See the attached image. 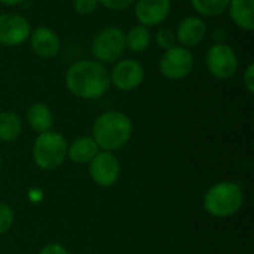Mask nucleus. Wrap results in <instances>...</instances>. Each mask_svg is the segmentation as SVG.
<instances>
[{
    "label": "nucleus",
    "instance_id": "f257e3e1",
    "mask_svg": "<svg viewBox=\"0 0 254 254\" xmlns=\"http://www.w3.org/2000/svg\"><path fill=\"white\" fill-rule=\"evenodd\" d=\"M68 91L83 100L103 97L110 88V73L97 60H80L71 64L65 73Z\"/></svg>",
    "mask_w": 254,
    "mask_h": 254
},
{
    "label": "nucleus",
    "instance_id": "f03ea898",
    "mask_svg": "<svg viewBox=\"0 0 254 254\" xmlns=\"http://www.w3.org/2000/svg\"><path fill=\"white\" fill-rule=\"evenodd\" d=\"M132 135L131 119L118 110H109L100 115L92 125V138L104 152L122 149Z\"/></svg>",
    "mask_w": 254,
    "mask_h": 254
},
{
    "label": "nucleus",
    "instance_id": "7ed1b4c3",
    "mask_svg": "<svg viewBox=\"0 0 254 254\" xmlns=\"http://www.w3.org/2000/svg\"><path fill=\"white\" fill-rule=\"evenodd\" d=\"M244 202V193L238 183L220 182L211 186L204 196L205 211L217 219H226L240 211Z\"/></svg>",
    "mask_w": 254,
    "mask_h": 254
},
{
    "label": "nucleus",
    "instance_id": "20e7f679",
    "mask_svg": "<svg viewBox=\"0 0 254 254\" xmlns=\"http://www.w3.org/2000/svg\"><path fill=\"white\" fill-rule=\"evenodd\" d=\"M68 144L57 131H46L37 135L33 146V159L40 170L51 171L63 165L67 158Z\"/></svg>",
    "mask_w": 254,
    "mask_h": 254
},
{
    "label": "nucleus",
    "instance_id": "39448f33",
    "mask_svg": "<svg viewBox=\"0 0 254 254\" xmlns=\"http://www.w3.org/2000/svg\"><path fill=\"white\" fill-rule=\"evenodd\" d=\"M91 49L98 63H116L127 49L125 33L118 27H106L95 34Z\"/></svg>",
    "mask_w": 254,
    "mask_h": 254
},
{
    "label": "nucleus",
    "instance_id": "423d86ee",
    "mask_svg": "<svg viewBox=\"0 0 254 254\" xmlns=\"http://www.w3.org/2000/svg\"><path fill=\"white\" fill-rule=\"evenodd\" d=\"M193 55L189 48L173 46L164 52L159 60V71L170 80L185 79L193 70Z\"/></svg>",
    "mask_w": 254,
    "mask_h": 254
},
{
    "label": "nucleus",
    "instance_id": "0eeeda50",
    "mask_svg": "<svg viewBox=\"0 0 254 254\" xmlns=\"http://www.w3.org/2000/svg\"><path fill=\"white\" fill-rule=\"evenodd\" d=\"M205 64L216 79L228 80L238 70V57L228 43H214L207 52Z\"/></svg>",
    "mask_w": 254,
    "mask_h": 254
},
{
    "label": "nucleus",
    "instance_id": "6e6552de",
    "mask_svg": "<svg viewBox=\"0 0 254 254\" xmlns=\"http://www.w3.org/2000/svg\"><path fill=\"white\" fill-rule=\"evenodd\" d=\"M89 174L95 185L112 188L121 177V164L112 152H98L89 162Z\"/></svg>",
    "mask_w": 254,
    "mask_h": 254
},
{
    "label": "nucleus",
    "instance_id": "1a4fd4ad",
    "mask_svg": "<svg viewBox=\"0 0 254 254\" xmlns=\"http://www.w3.org/2000/svg\"><path fill=\"white\" fill-rule=\"evenodd\" d=\"M144 80V68L143 65L131 58L119 60L112 73H110V83L119 91H134L137 89Z\"/></svg>",
    "mask_w": 254,
    "mask_h": 254
},
{
    "label": "nucleus",
    "instance_id": "9d476101",
    "mask_svg": "<svg viewBox=\"0 0 254 254\" xmlns=\"http://www.w3.org/2000/svg\"><path fill=\"white\" fill-rule=\"evenodd\" d=\"M31 34L30 22L18 13L0 15V45L18 46L24 43Z\"/></svg>",
    "mask_w": 254,
    "mask_h": 254
},
{
    "label": "nucleus",
    "instance_id": "9b49d317",
    "mask_svg": "<svg viewBox=\"0 0 254 254\" xmlns=\"http://www.w3.org/2000/svg\"><path fill=\"white\" fill-rule=\"evenodd\" d=\"M171 12V0H137L135 18L144 27L164 22Z\"/></svg>",
    "mask_w": 254,
    "mask_h": 254
},
{
    "label": "nucleus",
    "instance_id": "f8f14e48",
    "mask_svg": "<svg viewBox=\"0 0 254 254\" xmlns=\"http://www.w3.org/2000/svg\"><path fill=\"white\" fill-rule=\"evenodd\" d=\"M30 45L34 54L43 60H49L58 55L61 49V40L58 34L48 28V27H39L30 34Z\"/></svg>",
    "mask_w": 254,
    "mask_h": 254
},
{
    "label": "nucleus",
    "instance_id": "ddd939ff",
    "mask_svg": "<svg viewBox=\"0 0 254 254\" xmlns=\"http://www.w3.org/2000/svg\"><path fill=\"white\" fill-rule=\"evenodd\" d=\"M207 36V24L199 16L185 18L176 31L177 42L185 48H192L199 45Z\"/></svg>",
    "mask_w": 254,
    "mask_h": 254
},
{
    "label": "nucleus",
    "instance_id": "4468645a",
    "mask_svg": "<svg viewBox=\"0 0 254 254\" xmlns=\"http://www.w3.org/2000/svg\"><path fill=\"white\" fill-rule=\"evenodd\" d=\"M229 16L235 25L252 31L254 28V0H231Z\"/></svg>",
    "mask_w": 254,
    "mask_h": 254
},
{
    "label": "nucleus",
    "instance_id": "2eb2a0df",
    "mask_svg": "<svg viewBox=\"0 0 254 254\" xmlns=\"http://www.w3.org/2000/svg\"><path fill=\"white\" fill-rule=\"evenodd\" d=\"M98 152L100 147L92 137H80L68 146L67 156L76 164H89Z\"/></svg>",
    "mask_w": 254,
    "mask_h": 254
},
{
    "label": "nucleus",
    "instance_id": "dca6fc26",
    "mask_svg": "<svg viewBox=\"0 0 254 254\" xmlns=\"http://www.w3.org/2000/svg\"><path fill=\"white\" fill-rule=\"evenodd\" d=\"M27 122L30 128L39 134L51 131L54 124L52 110L45 103H36L27 110Z\"/></svg>",
    "mask_w": 254,
    "mask_h": 254
},
{
    "label": "nucleus",
    "instance_id": "f3484780",
    "mask_svg": "<svg viewBox=\"0 0 254 254\" xmlns=\"http://www.w3.org/2000/svg\"><path fill=\"white\" fill-rule=\"evenodd\" d=\"M22 131V122L13 112L0 113V140L4 143L15 141Z\"/></svg>",
    "mask_w": 254,
    "mask_h": 254
},
{
    "label": "nucleus",
    "instance_id": "a211bd4d",
    "mask_svg": "<svg viewBox=\"0 0 254 254\" xmlns=\"http://www.w3.org/2000/svg\"><path fill=\"white\" fill-rule=\"evenodd\" d=\"M152 40V34L147 27L138 24L134 25L127 34H125V45L132 52H143L149 48Z\"/></svg>",
    "mask_w": 254,
    "mask_h": 254
},
{
    "label": "nucleus",
    "instance_id": "6ab92c4d",
    "mask_svg": "<svg viewBox=\"0 0 254 254\" xmlns=\"http://www.w3.org/2000/svg\"><path fill=\"white\" fill-rule=\"evenodd\" d=\"M231 0H190L192 7L202 16H219L228 10Z\"/></svg>",
    "mask_w": 254,
    "mask_h": 254
},
{
    "label": "nucleus",
    "instance_id": "aec40b11",
    "mask_svg": "<svg viewBox=\"0 0 254 254\" xmlns=\"http://www.w3.org/2000/svg\"><path fill=\"white\" fill-rule=\"evenodd\" d=\"M155 40H156V43H158L159 48H162V49L167 51V49L176 46V43H177L176 31H173L171 28H161L155 34Z\"/></svg>",
    "mask_w": 254,
    "mask_h": 254
},
{
    "label": "nucleus",
    "instance_id": "412c9836",
    "mask_svg": "<svg viewBox=\"0 0 254 254\" xmlns=\"http://www.w3.org/2000/svg\"><path fill=\"white\" fill-rule=\"evenodd\" d=\"M13 225V211L12 208L0 202V235L6 234Z\"/></svg>",
    "mask_w": 254,
    "mask_h": 254
},
{
    "label": "nucleus",
    "instance_id": "4be33fe9",
    "mask_svg": "<svg viewBox=\"0 0 254 254\" xmlns=\"http://www.w3.org/2000/svg\"><path fill=\"white\" fill-rule=\"evenodd\" d=\"M98 0H74V10L80 15H91L98 7Z\"/></svg>",
    "mask_w": 254,
    "mask_h": 254
},
{
    "label": "nucleus",
    "instance_id": "5701e85b",
    "mask_svg": "<svg viewBox=\"0 0 254 254\" xmlns=\"http://www.w3.org/2000/svg\"><path fill=\"white\" fill-rule=\"evenodd\" d=\"M134 1L135 0H98L100 4H103L109 10H115V12L127 10L128 7H131L134 4Z\"/></svg>",
    "mask_w": 254,
    "mask_h": 254
},
{
    "label": "nucleus",
    "instance_id": "b1692460",
    "mask_svg": "<svg viewBox=\"0 0 254 254\" xmlns=\"http://www.w3.org/2000/svg\"><path fill=\"white\" fill-rule=\"evenodd\" d=\"M39 254H68V252H67V249L64 246H61L58 243H52V244L45 246L39 252Z\"/></svg>",
    "mask_w": 254,
    "mask_h": 254
},
{
    "label": "nucleus",
    "instance_id": "393cba45",
    "mask_svg": "<svg viewBox=\"0 0 254 254\" xmlns=\"http://www.w3.org/2000/svg\"><path fill=\"white\" fill-rule=\"evenodd\" d=\"M244 85H246V88H247V91L250 92V94H253L254 92V64H249V67H247V70H246V73H244Z\"/></svg>",
    "mask_w": 254,
    "mask_h": 254
},
{
    "label": "nucleus",
    "instance_id": "a878e982",
    "mask_svg": "<svg viewBox=\"0 0 254 254\" xmlns=\"http://www.w3.org/2000/svg\"><path fill=\"white\" fill-rule=\"evenodd\" d=\"M213 37H214V40H216V43H226L225 40H226V30L225 28H217L216 31H214V34H213Z\"/></svg>",
    "mask_w": 254,
    "mask_h": 254
},
{
    "label": "nucleus",
    "instance_id": "bb28decb",
    "mask_svg": "<svg viewBox=\"0 0 254 254\" xmlns=\"http://www.w3.org/2000/svg\"><path fill=\"white\" fill-rule=\"evenodd\" d=\"M22 0H0L1 4H6V6H15L18 3H21Z\"/></svg>",
    "mask_w": 254,
    "mask_h": 254
},
{
    "label": "nucleus",
    "instance_id": "cd10ccee",
    "mask_svg": "<svg viewBox=\"0 0 254 254\" xmlns=\"http://www.w3.org/2000/svg\"><path fill=\"white\" fill-rule=\"evenodd\" d=\"M0 167H1V158H0Z\"/></svg>",
    "mask_w": 254,
    "mask_h": 254
}]
</instances>
